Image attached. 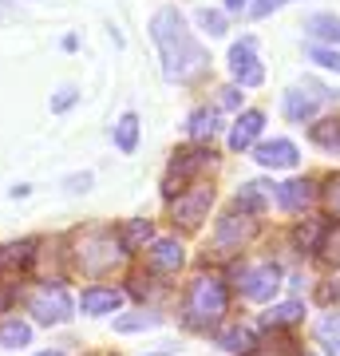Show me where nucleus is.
Here are the masks:
<instances>
[{
	"mask_svg": "<svg viewBox=\"0 0 340 356\" xmlns=\"http://www.w3.org/2000/svg\"><path fill=\"white\" fill-rule=\"evenodd\" d=\"M151 36L159 44V56H163V72L166 79H194L206 67V51L194 36H190L186 20L178 8H163V13H154L151 20Z\"/></svg>",
	"mask_w": 340,
	"mask_h": 356,
	"instance_id": "nucleus-1",
	"label": "nucleus"
},
{
	"mask_svg": "<svg viewBox=\"0 0 340 356\" xmlns=\"http://www.w3.org/2000/svg\"><path fill=\"white\" fill-rule=\"evenodd\" d=\"M76 269L79 273H88V277H103V273H111L115 266H123V242L107 234V229H91V234H79L76 238Z\"/></svg>",
	"mask_w": 340,
	"mask_h": 356,
	"instance_id": "nucleus-2",
	"label": "nucleus"
},
{
	"mask_svg": "<svg viewBox=\"0 0 340 356\" xmlns=\"http://www.w3.org/2000/svg\"><path fill=\"white\" fill-rule=\"evenodd\" d=\"M226 313V285L210 273L190 281V293H186V321L194 329H210L214 321H222Z\"/></svg>",
	"mask_w": 340,
	"mask_h": 356,
	"instance_id": "nucleus-3",
	"label": "nucleus"
},
{
	"mask_svg": "<svg viewBox=\"0 0 340 356\" xmlns=\"http://www.w3.org/2000/svg\"><path fill=\"white\" fill-rule=\"evenodd\" d=\"M238 289L245 293L250 301H269V297L281 289V269L273 266V261H257V266L241 269Z\"/></svg>",
	"mask_w": 340,
	"mask_h": 356,
	"instance_id": "nucleus-4",
	"label": "nucleus"
},
{
	"mask_svg": "<svg viewBox=\"0 0 340 356\" xmlns=\"http://www.w3.org/2000/svg\"><path fill=\"white\" fill-rule=\"evenodd\" d=\"M210 202H214V186H190L170 202V218L182 222V226H198L206 210H210Z\"/></svg>",
	"mask_w": 340,
	"mask_h": 356,
	"instance_id": "nucleus-5",
	"label": "nucleus"
},
{
	"mask_svg": "<svg viewBox=\"0 0 340 356\" xmlns=\"http://www.w3.org/2000/svg\"><path fill=\"white\" fill-rule=\"evenodd\" d=\"M28 309L36 313V321H44V325H60V321L72 317V297L56 285H44V289L32 293V301H28Z\"/></svg>",
	"mask_w": 340,
	"mask_h": 356,
	"instance_id": "nucleus-6",
	"label": "nucleus"
},
{
	"mask_svg": "<svg viewBox=\"0 0 340 356\" xmlns=\"http://www.w3.org/2000/svg\"><path fill=\"white\" fill-rule=\"evenodd\" d=\"M229 76L238 79L241 88H257L265 79V67L257 64V56H253V40H241L229 48Z\"/></svg>",
	"mask_w": 340,
	"mask_h": 356,
	"instance_id": "nucleus-7",
	"label": "nucleus"
},
{
	"mask_svg": "<svg viewBox=\"0 0 340 356\" xmlns=\"http://www.w3.org/2000/svg\"><path fill=\"white\" fill-rule=\"evenodd\" d=\"M206 163H210V154H206V151H182L175 163H170V170H166L163 191H166V194H182V191H186V182L198 175Z\"/></svg>",
	"mask_w": 340,
	"mask_h": 356,
	"instance_id": "nucleus-8",
	"label": "nucleus"
},
{
	"mask_svg": "<svg viewBox=\"0 0 340 356\" xmlns=\"http://www.w3.org/2000/svg\"><path fill=\"white\" fill-rule=\"evenodd\" d=\"M253 229H257V222H253L250 214H226L218 222V250H222V254L241 250V242L253 238Z\"/></svg>",
	"mask_w": 340,
	"mask_h": 356,
	"instance_id": "nucleus-9",
	"label": "nucleus"
},
{
	"mask_svg": "<svg viewBox=\"0 0 340 356\" xmlns=\"http://www.w3.org/2000/svg\"><path fill=\"white\" fill-rule=\"evenodd\" d=\"M182 261H186V254H182V245H178L175 238H159V242H151V250H147V266L159 269V273H178Z\"/></svg>",
	"mask_w": 340,
	"mask_h": 356,
	"instance_id": "nucleus-10",
	"label": "nucleus"
},
{
	"mask_svg": "<svg viewBox=\"0 0 340 356\" xmlns=\"http://www.w3.org/2000/svg\"><path fill=\"white\" fill-rule=\"evenodd\" d=\"M261 166H269V170H289V166L301 163V154H297V147H293L289 139H273V143H261L257 147V154H253Z\"/></svg>",
	"mask_w": 340,
	"mask_h": 356,
	"instance_id": "nucleus-11",
	"label": "nucleus"
},
{
	"mask_svg": "<svg viewBox=\"0 0 340 356\" xmlns=\"http://www.w3.org/2000/svg\"><path fill=\"white\" fill-rule=\"evenodd\" d=\"M119 305H123V293H119V289H103V285H91V289H83V297H79V309L91 313V317L115 313Z\"/></svg>",
	"mask_w": 340,
	"mask_h": 356,
	"instance_id": "nucleus-12",
	"label": "nucleus"
},
{
	"mask_svg": "<svg viewBox=\"0 0 340 356\" xmlns=\"http://www.w3.org/2000/svg\"><path fill=\"white\" fill-rule=\"evenodd\" d=\"M261 123H265L261 111H241L238 123H234V131H229V147H234V151H245V147H253V139L261 135Z\"/></svg>",
	"mask_w": 340,
	"mask_h": 356,
	"instance_id": "nucleus-13",
	"label": "nucleus"
},
{
	"mask_svg": "<svg viewBox=\"0 0 340 356\" xmlns=\"http://www.w3.org/2000/svg\"><path fill=\"white\" fill-rule=\"evenodd\" d=\"M313 182H301V178H293V182H281L277 186V202L281 210H289V214H297V210H305V206L313 202Z\"/></svg>",
	"mask_w": 340,
	"mask_h": 356,
	"instance_id": "nucleus-14",
	"label": "nucleus"
},
{
	"mask_svg": "<svg viewBox=\"0 0 340 356\" xmlns=\"http://www.w3.org/2000/svg\"><path fill=\"white\" fill-rule=\"evenodd\" d=\"M285 115L293 123H305L316 115V95H305V91H285Z\"/></svg>",
	"mask_w": 340,
	"mask_h": 356,
	"instance_id": "nucleus-15",
	"label": "nucleus"
},
{
	"mask_svg": "<svg viewBox=\"0 0 340 356\" xmlns=\"http://www.w3.org/2000/svg\"><path fill=\"white\" fill-rule=\"evenodd\" d=\"M135 143H139V115H123V119L115 123V147L123 154H131Z\"/></svg>",
	"mask_w": 340,
	"mask_h": 356,
	"instance_id": "nucleus-16",
	"label": "nucleus"
},
{
	"mask_svg": "<svg viewBox=\"0 0 340 356\" xmlns=\"http://www.w3.org/2000/svg\"><path fill=\"white\" fill-rule=\"evenodd\" d=\"M316 341L325 344L328 356H340V313H328V317L316 325Z\"/></svg>",
	"mask_w": 340,
	"mask_h": 356,
	"instance_id": "nucleus-17",
	"label": "nucleus"
},
{
	"mask_svg": "<svg viewBox=\"0 0 340 356\" xmlns=\"http://www.w3.org/2000/svg\"><path fill=\"white\" fill-rule=\"evenodd\" d=\"M28 341H32V329L24 321H4L0 325V348H24Z\"/></svg>",
	"mask_w": 340,
	"mask_h": 356,
	"instance_id": "nucleus-18",
	"label": "nucleus"
},
{
	"mask_svg": "<svg viewBox=\"0 0 340 356\" xmlns=\"http://www.w3.org/2000/svg\"><path fill=\"white\" fill-rule=\"evenodd\" d=\"M305 28H309L316 40H337V44H340V20H337V16L316 13V16H309V20H305Z\"/></svg>",
	"mask_w": 340,
	"mask_h": 356,
	"instance_id": "nucleus-19",
	"label": "nucleus"
},
{
	"mask_svg": "<svg viewBox=\"0 0 340 356\" xmlns=\"http://www.w3.org/2000/svg\"><path fill=\"white\" fill-rule=\"evenodd\" d=\"M245 356H297L289 337H269V341H253V348Z\"/></svg>",
	"mask_w": 340,
	"mask_h": 356,
	"instance_id": "nucleus-20",
	"label": "nucleus"
},
{
	"mask_svg": "<svg viewBox=\"0 0 340 356\" xmlns=\"http://www.w3.org/2000/svg\"><path fill=\"white\" fill-rule=\"evenodd\" d=\"M313 143L325 147V151L340 154V119H328V123H316L313 127Z\"/></svg>",
	"mask_w": 340,
	"mask_h": 356,
	"instance_id": "nucleus-21",
	"label": "nucleus"
},
{
	"mask_svg": "<svg viewBox=\"0 0 340 356\" xmlns=\"http://www.w3.org/2000/svg\"><path fill=\"white\" fill-rule=\"evenodd\" d=\"M190 135H194L198 143L214 139V135H218V115L214 111H194V115H190Z\"/></svg>",
	"mask_w": 340,
	"mask_h": 356,
	"instance_id": "nucleus-22",
	"label": "nucleus"
},
{
	"mask_svg": "<svg viewBox=\"0 0 340 356\" xmlns=\"http://www.w3.org/2000/svg\"><path fill=\"white\" fill-rule=\"evenodd\" d=\"M301 317H305V309L297 305V301H285V305H277L273 313H265V325H269V329H281V325H297Z\"/></svg>",
	"mask_w": 340,
	"mask_h": 356,
	"instance_id": "nucleus-23",
	"label": "nucleus"
},
{
	"mask_svg": "<svg viewBox=\"0 0 340 356\" xmlns=\"http://www.w3.org/2000/svg\"><path fill=\"white\" fill-rule=\"evenodd\" d=\"M261 206H265L261 182H245V186H241V194H238V210H241V214H257Z\"/></svg>",
	"mask_w": 340,
	"mask_h": 356,
	"instance_id": "nucleus-24",
	"label": "nucleus"
},
{
	"mask_svg": "<svg viewBox=\"0 0 340 356\" xmlns=\"http://www.w3.org/2000/svg\"><path fill=\"white\" fill-rule=\"evenodd\" d=\"M119 242H123V250H127V254H131V250H139L143 242H151V222H147V218H139V222H131V226H127V234L119 238Z\"/></svg>",
	"mask_w": 340,
	"mask_h": 356,
	"instance_id": "nucleus-25",
	"label": "nucleus"
},
{
	"mask_svg": "<svg viewBox=\"0 0 340 356\" xmlns=\"http://www.w3.org/2000/svg\"><path fill=\"white\" fill-rule=\"evenodd\" d=\"M218 344L229 348V353H250V348H253V332L250 329H229V332L218 337Z\"/></svg>",
	"mask_w": 340,
	"mask_h": 356,
	"instance_id": "nucleus-26",
	"label": "nucleus"
},
{
	"mask_svg": "<svg viewBox=\"0 0 340 356\" xmlns=\"http://www.w3.org/2000/svg\"><path fill=\"white\" fill-rule=\"evenodd\" d=\"M28 261H32V242L4 245V254H0V266H28Z\"/></svg>",
	"mask_w": 340,
	"mask_h": 356,
	"instance_id": "nucleus-27",
	"label": "nucleus"
},
{
	"mask_svg": "<svg viewBox=\"0 0 340 356\" xmlns=\"http://www.w3.org/2000/svg\"><path fill=\"white\" fill-rule=\"evenodd\" d=\"M316 250H321V257H325L328 266H340V226H332L325 234V242L316 245Z\"/></svg>",
	"mask_w": 340,
	"mask_h": 356,
	"instance_id": "nucleus-28",
	"label": "nucleus"
},
{
	"mask_svg": "<svg viewBox=\"0 0 340 356\" xmlns=\"http://www.w3.org/2000/svg\"><path fill=\"white\" fill-rule=\"evenodd\" d=\"M151 325H159V317H154V313H135V317H119V321H115V329H119V332L151 329Z\"/></svg>",
	"mask_w": 340,
	"mask_h": 356,
	"instance_id": "nucleus-29",
	"label": "nucleus"
},
{
	"mask_svg": "<svg viewBox=\"0 0 340 356\" xmlns=\"http://www.w3.org/2000/svg\"><path fill=\"white\" fill-rule=\"evenodd\" d=\"M321 198H325V210L332 218H340V178H328L325 182V194H321Z\"/></svg>",
	"mask_w": 340,
	"mask_h": 356,
	"instance_id": "nucleus-30",
	"label": "nucleus"
},
{
	"mask_svg": "<svg viewBox=\"0 0 340 356\" xmlns=\"http://www.w3.org/2000/svg\"><path fill=\"white\" fill-rule=\"evenodd\" d=\"M198 24L206 28L210 36H222V32H226V16H222V13H210V8H202V13H198Z\"/></svg>",
	"mask_w": 340,
	"mask_h": 356,
	"instance_id": "nucleus-31",
	"label": "nucleus"
},
{
	"mask_svg": "<svg viewBox=\"0 0 340 356\" xmlns=\"http://www.w3.org/2000/svg\"><path fill=\"white\" fill-rule=\"evenodd\" d=\"M309 60H313V64H321V67L340 72V51H332V48H309Z\"/></svg>",
	"mask_w": 340,
	"mask_h": 356,
	"instance_id": "nucleus-32",
	"label": "nucleus"
},
{
	"mask_svg": "<svg viewBox=\"0 0 340 356\" xmlns=\"http://www.w3.org/2000/svg\"><path fill=\"white\" fill-rule=\"evenodd\" d=\"M316 238H321V226H316V222L297 229V245H305V250H316Z\"/></svg>",
	"mask_w": 340,
	"mask_h": 356,
	"instance_id": "nucleus-33",
	"label": "nucleus"
},
{
	"mask_svg": "<svg viewBox=\"0 0 340 356\" xmlns=\"http://www.w3.org/2000/svg\"><path fill=\"white\" fill-rule=\"evenodd\" d=\"M218 107H226V111L241 107V91H238V88H222V95H218Z\"/></svg>",
	"mask_w": 340,
	"mask_h": 356,
	"instance_id": "nucleus-34",
	"label": "nucleus"
},
{
	"mask_svg": "<svg viewBox=\"0 0 340 356\" xmlns=\"http://www.w3.org/2000/svg\"><path fill=\"white\" fill-rule=\"evenodd\" d=\"M316 301H321V305H332V301H340V285H337V281H328V285H321V293H316Z\"/></svg>",
	"mask_w": 340,
	"mask_h": 356,
	"instance_id": "nucleus-35",
	"label": "nucleus"
},
{
	"mask_svg": "<svg viewBox=\"0 0 340 356\" xmlns=\"http://www.w3.org/2000/svg\"><path fill=\"white\" fill-rule=\"evenodd\" d=\"M72 103H76V91L67 88V91H60V95H56V99H51V111H67V107H72Z\"/></svg>",
	"mask_w": 340,
	"mask_h": 356,
	"instance_id": "nucleus-36",
	"label": "nucleus"
},
{
	"mask_svg": "<svg viewBox=\"0 0 340 356\" xmlns=\"http://www.w3.org/2000/svg\"><path fill=\"white\" fill-rule=\"evenodd\" d=\"M91 186V175H83V178H72V186H67V191H88Z\"/></svg>",
	"mask_w": 340,
	"mask_h": 356,
	"instance_id": "nucleus-37",
	"label": "nucleus"
},
{
	"mask_svg": "<svg viewBox=\"0 0 340 356\" xmlns=\"http://www.w3.org/2000/svg\"><path fill=\"white\" fill-rule=\"evenodd\" d=\"M245 4H250V0H226V8H229V13H241Z\"/></svg>",
	"mask_w": 340,
	"mask_h": 356,
	"instance_id": "nucleus-38",
	"label": "nucleus"
},
{
	"mask_svg": "<svg viewBox=\"0 0 340 356\" xmlns=\"http://www.w3.org/2000/svg\"><path fill=\"white\" fill-rule=\"evenodd\" d=\"M40 356H63V353H40Z\"/></svg>",
	"mask_w": 340,
	"mask_h": 356,
	"instance_id": "nucleus-39",
	"label": "nucleus"
},
{
	"mask_svg": "<svg viewBox=\"0 0 340 356\" xmlns=\"http://www.w3.org/2000/svg\"><path fill=\"white\" fill-rule=\"evenodd\" d=\"M154 356H166V353H154Z\"/></svg>",
	"mask_w": 340,
	"mask_h": 356,
	"instance_id": "nucleus-40",
	"label": "nucleus"
}]
</instances>
